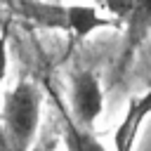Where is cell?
Here are the masks:
<instances>
[{"label": "cell", "instance_id": "obj_1", "mask_svg": "<svg viewBox=\"0 0 151 151\" xmlns=\"http://www.w3.org/2000/svg\"><path fill=\"white\" fill-rule=\"evenodd\" d=\"M40 104L42 94L35 83L19 80L2 99L0 125L7 151H31L40 125Z\"/></svg>", "mask_w": 151, "mask_h": 151}, {"label": "cell", "instance_id": "obj_2", "mask_svg": "<svg viewBox=\"0 0 151 151\" xmlns=\"http://www.w3.org/2000/svg\"><path fill=\"white\" fill-rule=\"evenodd\" d=\"M71 111H73V120L85 127L92 130L97 118L104 111V92H101V83L97 78V73L92 71H78L73 73L71 80Z\"/></svg>", "mask_w": 151, "mask_h": 151}, {"label": "cell", "instance_id": "obj_3", "mask_svg": "<svg viewBox=\"0 0 151 151\" xmlns=\"http://www.w3.org/2000/svg\"><path fill=\"white\" fill-rule=\"evenodd\" d=\"M123 26H125V38H123V52H120V71L130 64V59L151 35V0H137V5L132 7Z\"/></svg>", "mask_w": 151, "mask_h": 151}, {"label": "cell", "instance_id": "obj_4", "mask_svg": "<svg viewBox=\"0 0 151 151\" xmlns=\"http://www.w3.org/2000/svg\"><path fill=\"white\" fill-rule=\"evenodd\" d=\"M149 113H151V90L127 104V111L123 113V120L118 123V127L113 132L116 151H134L139 130H142V125H144Z\"/></svg>", "mask_w": 151, "mask_h": 151}, {"label": "cell", "instance_id": "obj_5", "mask_svg": "<svg viewBox=\"0 0 151 151\" xmlns=\"http://www.w3.org/2000/svg\"><path fill=\"white\" fill-rule=\"evenodd\" d=\"M14 9L21 19H26L33 26L68 33V5L45 2V0H17Z\"/></svg>", "mask_w": 151, "mask_h": 151}, {"label": "cell", "instance_id": "obj_6", "mask_svg": "<svg viewBox=\"0 0 151 151\" xmlns=\"http://www.w3.org/2000/svg\"><path fill=\"white\" fill-rule=\"evenodd\" d=\"M61 123H64V144H66V151H106L104 144L94 137L92 130L80 127L64 111H61Z\"/></svg>", "mask_w": 151, "mask_h": 151}, {"label": "cell", "instance_id": "obj_7", "mask_svg": "<svg viewBox=\"0 0 151 151\" xmlns=\"http://www.w3.org/2000/svg\"><path fill=\"white\" fill-rule=\"evenodd\" d=\"M134 5H137V0H104V7L111 14V19H116L120 24L127 19V14L132 12Z\"/></svg>", "mask_w": 151, "mask_h": 151}, {"label": "cell", "instance_id": "obj_8", "mask_svg": "<svg viewBox=\"0 0 151 151\" xmlns=\"http://www.w3.org/2000/svg\"><path fill=\"white\" fill-rule=\"evenodd\" d=\"M5 73H7V40L5 35H0V87H2V80H5ZM0 149H5V137H2V125H0Z\"/></svg>", "mask_w": 151, "mask_h": 151}]
</instances>
